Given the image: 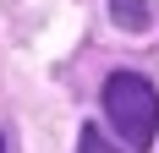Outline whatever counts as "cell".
<instances>
[{"instance_id": "obj_4", "label": "cell", "mask_w": 159, "mask_h": 153, "mask_svg": "<svg viewBox=\"0 0 159 153\" xmlns=\"http://www.w3.org/2000/svg\"><path fill=\"white\" fill-rule=\"evenodd\" d=\"M0 153H6V137H0Z\"/></svg>"}, {"instance_id": "obj_1", "label": "cell", "mask_w": 159, "mask_h": 153, "mask_svg": "<svg viewBox=\"0 0 159 153\" xmlns=\"http://www.w3.org/2000/svg\"><path fill=\"white\" fill-rule=\"evenodd\" d=\"M104 115H110V126L126 137V148H154V131H159V93L148 76L137 71H115L104 76Z\"/></svg>"}, {"instance_id": "obj_2", "label": "cell", "mask_w": 159, "mask_h": 153, "mask_svg": "<svg viewBox=\"0 0 159 153\" xmlns=\"http://www.w3.org/2000/svg\"><path fill=\"white\" fill-rule=\"evenodd\" d=\"M110 22L121 33H148L154 28V6L148 0H110Z\"/></svg>"}, {"instance_id": "obj_3", "label": "cell", "mask_w": 159, "mask_h": 153, "mask_svg": "<svg viewBox=\"0 0 159 153\" xmlns=\"http://www.w3.org/2000/svg\"><path fill=\"white\" fill-rule=\"evenodd\" d=\"M77 153H121V148H115V142L104 137L99 126H82V137H77Z\"/></svg>"}]
</instances>
